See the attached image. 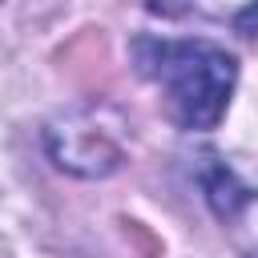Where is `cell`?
<instances>
[{"mask_svg":"<svg viewBox=\"0 0 258 258\" xmlns=\"http://www.w3.org/2000/svg\"><path fill=\"white\" fill-rule=\"evenodd\" d=\"M133 64L161 93L165 113L181 129L210 133L222 125L230 97H234V85H238V60L222 44L137 36L133 40Z\"/></svg>","mask_w":258,"mask_h":258,"instance_id":"cell-1","label":"cell"},{"mask_svg":"<svg viewBox=\"0 0 258 258\" xmlns=\"http://www.w3.org/2000/svg\"><path fill=\"white\" fill-rule=\"evenodd\" d=\"M198 185L210 214L230 230L234 242L258 254V157L254 153H198Z\"/></svg>","mask_w":258,"mask_h":258,"instance_id":"cell-3","label":"cell"},{"mask_svg":"<svg viewBox=\"0 0 258 258\" xmlns=\"http://www.w3.org/2000/svg\"><path fill=\"white\" fill-rule=\"evenodd\" d=\"M44 149L73 177H109L125 161V121L105 105H77L48 121Z\"/></svg>","mask_w":258,"mask_h":258,"instance_id":"cell-2","label":"cell"},{"mask_svg":"<svg viewBox=\"0 0 258 258\" xmlns=\"http://www.w3.org/2000/svg\"><path fill=\"white\" fill-rule=\"evenodd\" d=\"M254 258H258V254H254Z\"/></svg>","mask_w":258,"mask_h":258,"instance_id":"cell-5","label":"cell"},{"mask_svg":"<svg viewBox=\"0 0 258 258\" xmlns=\"http://www.w3.org/2000/svg\"><path fill=\"white\" fill-rule=\"evenodd\" d=\"M153 16H181V12H189L198 0H141Z\"/></svg>","mask_w":258,"mask_h":258,"instance_id":"cell-4","label":"cell"}]
</instances>
